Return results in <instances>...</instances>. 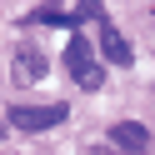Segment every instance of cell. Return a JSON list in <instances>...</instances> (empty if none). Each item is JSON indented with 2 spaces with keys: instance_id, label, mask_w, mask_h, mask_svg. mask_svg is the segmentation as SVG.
Wrapping results in <instances>:
<instances>
[{
  "instance_id": "cell-1",
  "label": "cell",
  "mask_w": 155,
  "mask_h": 155,
  "mask_svg": "<svg viewBox=\"0 0 155 155\" xmlns=\"http://www.w3.org/2000/svg\"><path fill=\"white\" fill-rule=\"evenodd\" d=\"M65 65H70L75 85H85V90H100L105 70L90 60V40H85V35H70V45H65Z\"/></svg>"
},
{
  "instance_id": "cell-2",
  "label": "cell",
  "mask_w": 155,
  "mask_h": 155,
  "mask_svg": "<svg viewBox=\"0 0 155 155\" xmlns=\"http://www.w3.org/2000/svg\"><path fill=\"white\" fill-rule=\"evenodd\" d=\"M65 115H70V105H15L10 110V125H20V130H50V125H60Z\"/></svg>"
},
{
  "instance_id": "cell-3",
  "label": "cell",
  "mask_w": 155,
  "mask_h": 155,
  "mask_svg": "<svg viewBox=\"0 0 155 155\" xmlns=\"http://www.w3.org/2000/svg\"><path fill=\"white\" fill-rule=\"evenodd\" d=\"M10 70H15V80H25V85H35V80H45V55L35 50V45H15L10 50Z\"/></svg>"
},
{
  "instance_id": "cell-4",
  "label": "cell",
  "mask_w": 155,
  "mask_h": 155,
  "mask_svg": "<svg viewBox=\"0 0 155 155\" xmlns=\"http://www.w3.org/2000/svg\"><path fill=\"white\" fill-rule=\"evenodd\" d=\"M110 145H120V150H145V145H150V130L135 125V120H120V125H110Z\"/></svg>"
},
{
  "instance_id": "cell-5",
  "label": "cell",
  "mask_w": 155,
  "mask_h": 155,
  "mask_svg": "<svg viewBox=\"0 0 155 155\" xmlns=\"http://www.w3.org/2000/svg\"><path fill=\"white\" fill-rule=\"evenodd\" d=\"M100 55H105V60H110V65H130V40H125V35L120 30H110V25H105V30H100Z\"/></svg>"
},
{
  "instance_id": "cell-6",
  "label": "cell",
  "mask_w": 155,
  "mask_h": 155,
  "mask_svg": "<svg viewBox=\"0 0 155 155\" xmlns=\"http://www.w3.org/2000/svg\"><path fill=\"white\" fill-rule=\"evenodd\" d=\"M25 25H65V30H75V15H65V10H55V5H40V10H30L25 15Z\"/></svg>"
},
{
  "instance_id": "cell-7",
  "label": "cell",
  "mask_w": 155,
  "mask_h": 155,
  "mask_svg": "<svg viewBox=\"0 0 155 155\" xmlns=\"http://www.w3.org/2000/svg\"><path fill=\"white\" fill-rule=\"evenodd\" d=\"M100 10H105L100 0H80V10H75V20H100Z\"/></svg>"
},
{
  "instance_id": "cell-8",
  "label": "cell",
  "mask_w": 155,
  "mask_h": 155,
  "mask_svg": "<svg viewBox=\"0 0 155 155\" xmlns=\"http://www.w3.org/2000/svg\"><path fill=\"white\" fill-rule=\"evenodd\" d=\"M0 135H5V120H0Z\"/></svg>"
}]
</instances>
